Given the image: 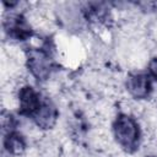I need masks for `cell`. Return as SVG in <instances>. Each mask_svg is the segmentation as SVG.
I'll return each mask as SVG.
<instances>
[{"mask_svg": "<svg viewBox=\"0 0 157 157\" xmlns=\"http://www.w3.org/2000/svg\"><path fill=\"white\" fill-rule=\"evenodd\" d=\"M152 78L145 72H134L128 75L125 87L128 93L135 99H145L152 92Z\"/></svg>", "mask_w": 157, "mask_h": 157, "instance_id": "5", "label": "cell"}, {"mask_svg": "<svg viewBox=\"0 0 157 157\" xmlns=\"http://www.w3.org/2000/svg\"><path fill=\"white\" fill-rule=\"evenodd\" d=\"M26 65L31 75L38 81L48 80L53 70V61L49 54L42 48L27 49Z\"/></svg>", "mask_w": 157, "mask_h": 157, "instance_id": "2", "label": "cell"}, {"mask_svg": "<svg viewBox=\"0 0 157 157\" xmlns=\"http://www.w3.org/2000/svg\"><path fill=\"white\" fill-rule=\"evenodd\" d=\"M42 98L39 92L31 85H23L17 92V108L18 113L23 117L31 118V115L40 107Z\"/></svg>", "mask_w": 157, "mask_h": 157, "instance_id": "4", "label": "cell"}, {"mask_svg": "<svg viewBox=\"0 0 157 157\" xmlns=\"http://www.w3.org/2000/svg\"><path fill=\"white\" fill-rule=\"evenodd\" d=\"M145 157H157L156 155H147V156H145Z\"/></svg>", "mask_w": 157, "mask_h": 157, "instance_id": "10", "label": "cell"}, {"mask_svg": "<svg viewBox=\"0 0 157 157\" xmlns=\"http://www.w3.org/2000/svg\"><path fill=\"white\" fill-rule=\"evenodd\" d=\"M147 74L152 81L157 82V56L152 58L147 64Z\"/></svg>", "mask_w": 157, "mask_h": 157, "instance_id": "9", "label": "cell"}, {"mask_svg": "<svg viewBox=\"0 0 157 157\" xmlns=\"http://www.w3.org/2000/svg\"><path fill=\"white\" fill-rule=\"evenodd\" d=\"M113 136L117 144L128 152H134L141 140V129L137 120L128 114L119 113L112 125Z\"/></svg>", "mask_w": 157, "mask_h": 157, "instance_id": "1", "label": "cell"}, {"mask_svg": "<svg viewBox=\"0 0 157 157\" xmlns=\"http://www.w3.org/2000/svg\"><path fill=\"white\" fill-rule=\"evenodd\" d=\"M31 119L38 129L49 130V129L54 128V125L56 124L58 109L52 102L43 101L40 107L31 115Z\"/></svg>", "mask_w": 157, "mask_h": 157, "instance_id": "6", "label": "cell"}, {"mask_svg": "<svg viewBox=\"0 0 157 157\" xmlns=\"http://www.w3.org/2000/svg\"><path fill=\"white\" fill-rule=\"evenodd\" d=\"M58 17L66 27L77 29L81 27L85 15L75 4H65L60 10H58Z\"/></svg>", "mask_w": 157, "mask_h": 157, "instance_id": "7", "label": "cell"}, {"mask_svg": "<svg viewBox=\"0 0 157 157\" xmlns=\"http://www.w3.org/2000/svg\"><path fill=\"white\" fill-rule=\"evenodd\" d=\"M4 32L15 40H26L32 36L31 25L23 17L22 13L10 12L6 17H4Z\"/></svg>", "mask_w": 157, "mask_h": 157, "instance_id": "3", "label": "cell"}, {"mask_svg": "<svg viewBox=\"0 0 157 157\" xmlns=\"http://www.w3.org/2000/svg\"><path fill=\"white\" fill-rule=\"evenodd\" d=\"M2 147H4V151L9 156L17 157L26 151L27 142H26L25 136L21 132H18L17 130H15V131L4 134Z\"/></svg>", "mask_w": 157, "mask_h": 157, "instance_id": "8", "label": "cell"}]
</instances>
